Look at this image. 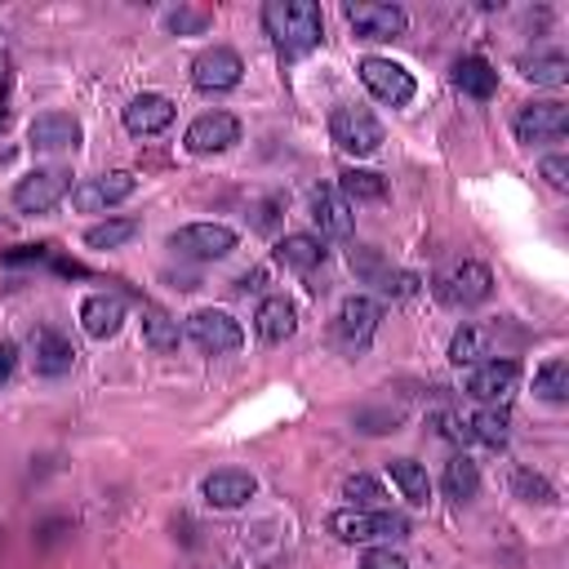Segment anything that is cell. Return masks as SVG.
Returning <instances> with one entry per match:
<instances>
[{
    "mask_svg": "<svg viewBox=\"0 0 569 569\" xmlns=\"http://www.w3.org/2000/svg\"><path fill=\"white\" fill-rule=\"evenodd\" d=\"M262 27L284 58H302L325 40V18H320V4L311 0H267Z\"/></svg>",
    "mask_w": 569,
    "mask_h": 569,
    "instance_id": "obj_1",
    "label": "cell"
},
{
    "mask_svg": "<svg viewBox=\"0 0 569 569\" xmlns=\"http://www.w3.org/2000/svg\"><path fill=\"white\" fill-rule=\"evenodd\" d=\"M329 533L338 542H391L409 533V520L400 511H382V507H342L329 516Z\"/></svg>",
    "mask_w": 569,
    "mask_h": 569,
    "instance_id": "obj_2",
    "label": "cell"
},
{
    "mask_svg": "<svg viewBox=\"0 0 569 569\" xmlns=\"http://www.w3.org/2000/svg\"><path fill=\"white\" fill-rule=\"evenodd\" d=\"M329 138H333V147L338 151H347V156H373L378 147H382V124H378V116L369 111V107H333V116H329Z\"/></svg>",
    "mask_w": 569,
    "mask_h": 569,
    "instance_id": "obj_3",
    "label": "cell"
},
{
    "mask_svg": "<svg viewBox=\"0 0 569 569\" xmlns=\"http://www.w3.org/2000/svg\"><path fill=\"white\" fill-rule=\"evenodd\" d=\"M493 293V276H489V267L485 262H453L449 271H440L436 276V298L445 302V307H480L485 298Z\"/></svg>",
    "mask_w": 569,
    "mask_h": 569,
    "instance_id": "obj_4",
    "label": "cell"
},
{
    "mask_svg": "<svg viewBox=\"0 0 569 569\" xmlns=\"http://www.w3.org/2000/svg\"><path fill=\"white\" fill-rule=\"evenodd\" d=\"M187 338H191L204 356H227V351H240L244 329H240V320H236L231 311H222V307H200V311L187 316Z\"/></svg>",
    "mask_w": 569,
    "mask_h": 569,
    "instance_id": "obj_5",
    "label": "cell"
},
{
    "mask_svg": "<svg viewBox=\"0 0 569 569\" xmlns=\"http://www.w3.org/2000/svg\"><path fill=\"white\" fill-rule=\"evenodd\" d=\"M169 249L182 258H196V262H218L236 249V231L227 222H187L169 236Z\"/></svg>",
    "mask_w": 569,
    "mask_h": 569,
    "instance_id": "obj_6",
    "label": "cell"
},
{
    "mask_svg": "<svg viewBox=\"0 0 569 569\" xmlns=\"http://www.w3.org/2000/svg\"><path fill=\"white\" fill-rule=\"evenodd\" d=\"M67 191H71V173L67 169H31L27 178L13 182V209H22V213H49Z\"/></svg>",
    "mask_w": 569,
    "mask_h": 569,
    "instance_id": "obj_7",
    "label": "cell"
},
{
    "mask_svg": "<svg viewBox=\"0 0 569 569\" xmlns=\"http://www.w3.org/2000/svg\"><path fill=\"white\" fill-rule=\"evenodd\" d=\"M516 387H520V365L516 360H480L471 373H467V396L471 400H480V405H507L511 396H516Z\"/></svg>",
    "mask_w": 569,
    "mask_h": 569,
    "instance_id": "obj_8",
    "label": "cell"
},
{
    "mask_svg": "<svg viewBox=\"0 0 569 569\" xmlns=\"http://www.w3.org/2000/svg\"><path fill=\"white\" fill-rule=\"evenodd\" d=\"M360 80H365V89H369L378 102H387V107H405V102H413V93H418L413 76H409L400 62H391V58H365V62H360Z\"/></svg>",
    "mask_w": 569,
    "mask_h": 569,
    "instance_id": "obj_9",
    "label": "cell"
},
{
    "mask_svg": "<svg viewBox=\"0 0 569 569\" xmlns=\"http://www.w3.org/2000/svg\"><path fill=\"white\" fill-rule=\"evenodd\" d=\"M511 129H516V138H520L525 147L560 142L565 129H569V111H565V102H529V107L516 111Z\"/></svg>",
    "mask_w": 569,
    "mask_h": 569,
    "instance_id": "obj_10",
    "label": "cell"
},
{
    "mask_svg": "<svg viewBox=\"0 0 569 569\" xmlns=\"http://www.w3.org/2000/svg\"><path fill=\"white\" fill-rule=\"evenodd\" d=\"M240 76H244V62H240V53H236V49H227V44H213V49L196 53V62H191V84H196V89H204V93L236 89V84H240Z\"/></svg>",
    "mask_w": 569,
    "mask_h": 569,
    "instance_id": "obj_11",
    "label": "cell"
},
{
    "mask_svg": "<svg viewBox=\"0 0 569 569\" xmlns=\"http://www.w3.org/2000/svg\"><path fill=\"white\" fill-rule=\"evenodd\" d=\"M378 320H382V307H378L373 298H365V293H351V298H342V307H338L333 333H338V342H342L347 351H365L369 338H373V329H378Z\"/></svg>",
    "mask_w": 569,
    "mask_h": 569,
    "instance_id": "obj_12",
    "label": "cell"
},
{
    "mask_svg": "<svg viewBox=\"0 0 569 569\" xmlns=\"http://www.w3.org/2000/svg\"><path fill=\"white\" fill-rule=\"evenodd\" d=\"M133 187H138V178H133L129 169L98 173V178H84V182H76V187H71V204H76L80 213H98V209H107V204L129 200V196H133Z\"/></svg>",
    "mask_w": 569,
    "mask_h": 569,
    "instance_id": "obj_13",
    "label": "cell"
},
{
    "mask_svg": "<svg viewBox=\"0 0 569 569\" xmlns=\"http://www.w3.org/2000/svg\"><path fill=\"white\" fill-rule=\"evenodd\" d=\"M187 151H196V156H213V151H227V147H236L240 142V120L231 116V111H204V116H196L191 124H187Z\"/></svg>",
    "mask_w": 569,
    "mask_h": 569,
    "instance_id": "obj_14",
    "label": "cell"
},
{
    "mask_svg": "<svg viewBox=\"0 0 569 569\" xmlns=\"http://www.w3.org/2000/svg\"><path fill=\"white\" fill-rule=\"evenodd\" d=\"M342 13L356 27V36H365V40H391V36H405V27H409V13L400 4H369L365 0V4H347Z\"/></svg>",
    "mask_w": 569,
    "mask_h": 569,
    "instance_id": "obj_15",
    "label": "cell"
},
{
    "mask_svg": "<svg viewBox=\"0 0 569 569\" xmlns=\"http://www.w3.org/2000/svg\"><path fill=\"white\" fill-rule=\"evenodd\" d=\"M200 493H204L209 507H218V511H236V507H244V502L258 493V480H253L249 471H240V467H222V471L204 476Z\"/></svg>",
    "mask_w": 569,
    "mask_h": 569,
    "instance_id": "obj_16",
    "label": "cell"
},
{
    "mask_svg": "<svg viewBox=\"0 0 569 569\" xmlns=\"http://www.w3.org/2000/svg\"><path fill=\"white\" fill-rule=\"evenodd\" d=\"M31 365H36L40 378H62V373H71V365H76L71 338L58 333V329H36V333H31Z\"/></svg>",
    "mask_w": 569,
    "mask_h": 569,
    "instance_id": "obj_17",
    "label": "cell"
},
{
    "mask_svg": "<svg viewBox=\"0 0 569 569\" xmlns=\"http://www.w3.org/2000/svg\"><path fill=\"white\" fill-rule=\"evenodd\" d=\"M27 142L36 151H67V147H80V120L67 116V111H44L27 124Z\"/></svg>",
    "mask_w": 569,
    "mask_h": 569,
    "instance_id": "obj_18",
    "label": "cell"
},
{
    "mask_svg": "<svg viewBox=\"0 0 569 569\" xmlns=\"http://www.w3.org/2000/svg\"><path fill=\"white\" fill-rule=\"evenodd\" d=\"M173 124V102L164 93H138L129 107H124V129L133 138H151V133H164Z\"/></svg>",
    "mask_w": 569,
    "mask_h": 569,
    "instance_id": "obj_19",
    "label": "cell"
},
{
    "mask_svg": "<svg viewBox=\"0 0 569 569\" xmlns=\"http://www.w3.org/2000/svg\"><path fill=\"white\" fill-rule=\"evenodd\" d=\"M311 218H316L320 236H329V240H347L351 227H356V213H351V204L338 196V187H316V191H311Z\"/></svg>",
    "mask_w": 569,
    "mask_h": 569,
    "instance_id": "obj_20",
    "label": "cell"
},
{
    "mask_svg": "<svg viewBox=\"0 0 569 569\" xmlns=\"http://www.w3.org/2000/svg\"><path fill=\"white\" fill-rule=\"evenodd\" d=\"M120 325H124V302L116 298V293H89L84 302H80V329L89 333V338H116L120 333Z\"/></svg>",
    "mask_w": 569,
    "mask_h": 569,
    "instance_id": "obj_21",
    "label": "cell"
},
{
    "mask_svg": "<svg viewBox=\"0 0 569 569\" xmlns=\"http://www.w3.org/2000/svg\"><path fill=\"white\" fill-rule=\"evenodd\" d=\"M253 329H258L262 342H284V338H293V329H298V307H293L284 293H271V298L258 302Z\"/></svg>",
    "mask_w": 569,
    "mask_h": 569,
    "instance_id": "obj_22",
    "label": "cell"
},
{
    "mask_svg": "<svg viewBox=\"0 0 569 569\" xmlns=\"http://www.w3.org/2000/svg\"><path fill=\"white\" fill-rule=\"evenodd\" d=\"M453 84H458L467 98L485 102V98L498 93V71H493L485 58H458V62H453Z\"/></svg>",
    "mask_w": 569,
    "mask_h": 569,
    "instance_id": "obj_23",
    "label": "cell"
},
{
    "mask_svg": "<svg viewBox=\"0 0 569 569\" xmlns=\"http://www.w3.org/2000/svg\"><path fill=\"white\" fill-rule=\"evenodd\" d=\"M276 262L289 267V271H311V267L325 262V244L316 236H307V231H293V236H284L276 244Z\"/></svg>",
    "mask_w": 569,
    "mask_h": 569,
    "instance_id": "obj_24",
    "label": "cell"
},
{
    "mask_svg": "<svg viewBox=\"0 0 569 569\" xmlns=\"http://www.w3.org/2000/svg\"><path fill=\"white\" fill-rule=\"evenodd\" d=\"M467 436H476L480 445H507V431H511V413H507V405H480L467 422Z\"/></svg>",
    "mask_w": 569,
    "mask_h": 569,
    "instance_id": "obj_25",
    "label": "cell"
},
{
    "mask_svg": "<svg viewBox=\"0 0 569 569\" xmlns=\"http://www.w3.org/2000/svg\"><path fill=\"white\" fill-rule=\"evenodd\" d=\"M440 489H445V498H453V502H471V498L480 493V471H476V462H471L467 453H453V458L445 462Z\"/></svg>",
    "mask_w": 569,
    "mask_h": 569,
    "instance_id": "obj_26",
    "label": "cell"
},
{
    "mask_svg": "<svg viewBox=\"0 0 569 569\" xmlns=\"http://www.w3.org/2000/svg\"><path fill=\"white\" fill-rule=\"evenodd\" d=\"M387 471H391L396 489H400L413 507H422V502H427L431 480H427V467H422V462H413V458H391V462H387Z\"/></svg>",
    "mask_w": 569,
    "mask_h": 569,
    "instance_id": "obj_27",
    "label": "cell"
},
{
    "mask_svg": "<svg viewBox=\"0 0 569 569\" xmlns=\"http://www.w3.org/2000/svg\"><path fill=\"white\" fill-rule=\"evenodd\" d=\"M520 71H525V80L556 89V84L569 80V58H565L560 49H551V53H533V58H520Z\"/></svg>",
    "mask_w": 569,
    "mask_h": 569,
    "instance_id": "obj_28",
    "label": "cell"
},
{
    "mask_svg": "<svg viewBox=\"0 0 569 569\" xmlns=\"http://www.w3.org/2000/svg\"><path fill=\"white\" fill-rule=\"evenodd\" d=\"M142 338H147L151 351H173V347L182 342V329H178V320L164 316L160 307H147V311H142Z\"/></svg>",
    "mask_w": 569,
    "mask_h": 569,
    "instance_id": "obj_29",
    "label": "cell"
},
{
    "mask_svg": "<svg viewBox=\"0 0 569 569\" xmlns=\"http://www.w3.org/2000/svg\"><path fill=\"white\" fill-rule=\"evenodd\" d=\"M338 196L351 204V200H382L387 196V182L369 169H342L338 173Z\"/></svg>",
    "mask_w": 569,
    "mask_h": 569,
    "instance_id": "obj_30",
    "label": "cell"
},
{
    "mask_svg": "<svg viewBox=\"0 0 569 569\" xmlns=\"http://www.w3.org/2000/svg\"><path fill=\"white\" fill-rule=\"evenodd\" d=\"M138 236V218H107V222H93L84 231V244L89 249H120Z\"/></svg>",
    "mask_w": 569,
    "mask_h": 569,
    "instance_id": "obj_31",
    "label": "cell"
},
{
    "mask_svg": "<svg viewBox=\"0 0 569 569\" xmlns=\"http://www.w3.org/2000/svg\"><path fill=\"white\" fill-rule=\"evenodd\" d=\"M533 391L547 400V405H565L569 400V365L560 356H551L538 373H533Z\"/></svg>",
    "mask_w": 569,
    "mask_h": 569,
    "instance_id": "obj_32",
    "label": "cell"
},
{
    "mask_svg": "<svg viewBox=\"0 0 569 569\" xmlns=\"http://www.w3.org/2000/svg\"><path fill=\"white\" fill-rule=\"evenodd\" d=\"M480 356H485V333L476 325H462L449 342V360L453 365H480Z\"/></svg>",
    "mask_w": 569,
    "mask_h": 569,
    "instance_id": "obj_33",
    "label": "cell"
},
{
    "mask_svg": "<svg viewBox=\"0 0 569 569\" xmlns=\"http://www.w3.org/2000/svg\"><path fill=\"white\" fill-rule=\"evenodd\" d=\"M342 498H347L351 507H378V502L387 498V489H382L373 476L356 471V476H347V480H342Z\"/></svg>",
    "mask_w": 569,
    "mask_h": 569,
    "instance_id": "obj_34",
    "label": "cell"
},
{
    "mask_svg": "<svg viewBox=\"0 0 569 569\" xmlns=\"http://www.w3.org/2000/svg\"><path fill=\"white\" fill-rule=\"evenodd\" d=\"M373 280H378V289H382L387 298H409V293H418V276H413V271H391V267H382Z\"/></svg>",
    "mask_w": 569,
    "mask_h": 569,
    "instance_id": "obj_35",
    "label": "cell"
},
{
    "mask_svg": "<svg viewBox=\"0 0 569 569\" xmlns=\"http://www.w3.org/2000/svg\"><path fill=\"white\" fill-rule=\"evenodd\" d=\"M511 485H516V493H520L525 502H547V498H551V485H547L542 476H529V471H516V476H511Z\"/></svg>",
    "mask_w": 569,
    "mask_h": 569,
    "instance_id": "obj_36",
    "label": "cell"
},
{
    "mask_svg": "<svg viewBox=\"0 0 569 569\" xmlns=\"http://www.w3.org/2000/svg\"><path fill=\"white\" fill-rule=\"evenodd\" d=\"M360 569H409V565H405V556L391 551V547H369V551L360 556Z\"/></svg>",
    "mask_w": 569,
    "mask_h": 569,
    "instance_id": "obj_37",
    "label": "cell"
},
{
    "mask_svg": "<svg viewBox=\"0 0 569 569\" xmlns=\"http://www.w3.org/2000/svg\"><path fill=\"white\" fill-rule=\"evenodd\" d=\"M542 178H547L556 191H565V187H569V160H565V156H547V160H542Z\"/></svg>",
    "mask_w": 569,
    "mask_h": 569,
    "instance_id": "obj_38",
    "label": "cell"
},
{
    "mask_svg": "<svg viewBox=\"0 0 569 569\" xmlns=\"http://www.w3.org/2000/svg\"><path fill=\"white\" fill-rule=\"evenodd\" d=\"M169 27H173V31H200V27H204V13L178 9V13H169Z\"/></svg>",
    "mask_w": 569,
    "mask_h": 569,
    "instance_id": "obj_39",
    "label": "cell"
},
{
    "mask_svg": "<svg viewBox=\"0 0 569 569\" xmlns=\"http://www.w3.org/2000/svg\"><path fill=\"white\" fill-rule=\"evenodd\" d=\"M13 365H18V347L13 342H0V382H9Z\"/></svg>",
    "mask_w": 569,
    "mask_h": 569,
    "instance_id": "obj_40",
    "label": "cell"
}]
</instances>
